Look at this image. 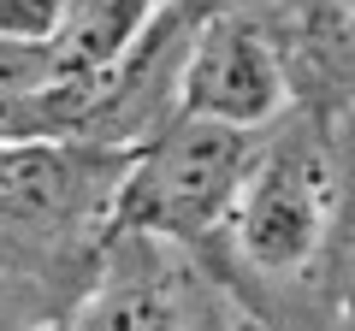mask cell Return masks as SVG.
Segmentation results:
<instances>
[{
    "instance_id": "1",
    "label": "cell",
    "mask_w": 355,
    "mask_h": 331,
    "mask_svg": "<svg viewBox=\"0 0 355 331\" xmlns=\"http://www.w3.org/2000/svg\"><path fill=\"white\" fill-rule=\"evenodd\" d=\"M254 136L214 125V118H172L160 136L130 154V172L113 195L119 237H160V242H202L231 225L237 195L254 172Z\"/></svg>"
},
{
    "instance_id": "5",
    "label": "cell",
    "mask_w": 355,
    "mask_h": 331,
    "mask_svg": "<svg viewBox=\"0 0 355 331\" xmlns=\"http://www.w3.org/2000/svg\"><path fill=\"white\" fill-rule=\"evenodd\" d=\"M60 331H184V314L166 284L142 278V272H130V278L113 272L71 307Z\"/></svg>"
},
{
    "instance_id": "2",
    "label": "cell",
    "mask_w": 355,
    "mask_h": 331,
    "mask_svg": "<svg viewBox=\"0 0 355 331\" xmlns=\"http://www.w3.org/2000/svg\"><path fill=\"white\" fill-rule=\"evenodd\" d=\"M338 213V166L326 136H284L254 160L231 213V242L266 278H302Z\"/></svg>"
},
{
    "instance_id": "9",
    "label": "cell",
    "mask_w": 355,
    "mask_h": 331,
    "mask_svg": "<svg viewBox=\"0 0 355 331\" xmlns=\"http://www.w3.org/2000/svg\"><path fill=\"white\" fill-rule=\"evenodd\" d=\"M12 160H18V148L0 142V202H6V184H12Z\"/></svg>"
},
{
    "instance_id": "4",
    "label": "cell",
    "mask_w": 355,
    "mask_h": 331,
    "mask_svg": "<svg viewBox=\"0 0 355 331\" xmlns=\"http://www.w3.org/2000/svg\"><path fill=\"white\" fill-rule=\"evenodd\" d=\"M166 12V0H77L71 18L53 36V65H60V83L71 77H95L107 65H119L148 24Z\"/></svg>"
},
{
    "instance_id": "6",
    "label": "cell",
    "mask_w": 355,
    "mask_h": 331,
    "mask_svg": "<svg viewBox=\"0 0 355 331\" xmlns=\"http://www.w3.org/2000/svg\"><path fill=\"white\" fill-rule=\"evenodd\" d=\"M296 30H302L308 53L355 71V0H302L296 6Z\"/></svg>"
},
{
    "instance_id": "3",
    "label": "cell",
    "mask_w": 355,
    "mask_h": 331,
    "mask_svg": "<svg viewBox=\"0 0 355 331\" xmlns=\"http://www.w3.org/2000/svg\"><path fill=\"white\" fill-rule=\"evenodd\" d=\"M291 107V71L279 42L249 12H214L196 24L178 71V118H214L231 130H266Z\"/></svg>"
},
{
    "instance_id": "8",
    "label": "cell",
    "mask_w": 355,
    "mask_h": 331,
    "mask_svg": "<svg viewBox=\"0 0 355 331\" xmlns=\"http://www.w3.org/2000/svg\"><path fill=\"white\" fill-rule=\"evenodd\" d=\"M77 0H0V36L18 42H53L60 24L71 18Z\"/></svg>"
},
{
    "instance_id": "7",
    "label": "cell",
    "mask_w": 355,
    "mask_h": 331,
    "mask_svg": "<svg viewBox=\"0 0 355 331\" xmlns=\"http://www.w3.org/2000/svg\"><path fill=\"white\" fill-rule=\"evenodd\" d=\"M48 89H60L53 42L0 36V101H18V95H48Z\"/></svg>"
}]
</instances>
